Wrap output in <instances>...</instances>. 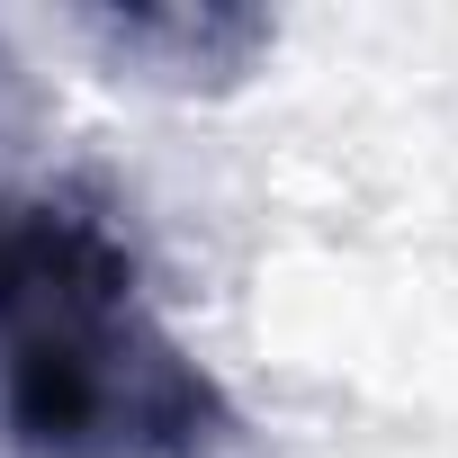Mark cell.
<instances>
[{
    "label": "cell",
    "mask_w": 458,
    "mask_h": 458,
    "mask_svg": "<svg viewBox=\"0 0 458 458\" xmlns=\"http://www.w3.org/2000/svg\"><path fill=\"white\" fill-rule=\"evenodd\" d=\"M0 422L28 458H216L234 431L135 243L64 189H0Z\"/></svg>",
    "instance_id": "1"
}]
</instances>
